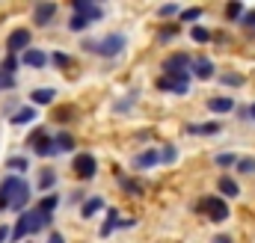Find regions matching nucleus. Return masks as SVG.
<instances>
[{"instance_id":"1a4fd4ad","label":"nucleus","mask_w":255,"mask_h":243,"mask_svg":"<svg viewBox=\"0 0 255 243\" xmlns=\"http://www.w3.org/2000/svg\"><path fill=\"white\" fill-rule=\"evenodd\" d=\"M74 172H77L80 178H95V172H98L95 157H92V154H77V157H74Z\"/></svg>"},{"instance_id":"4be33fe9","label":"nucleus","mask_w":255,"mask_h":243,"mask_svg":"<svg viewBox=\"0 0 255 243\" xmlns=\"http://www.w3.org/2000/svg\"><path fill=\"white\" fill-rule=\"evenodd\" d=\"M220 193L229 196V199H235V196H241V187L232 181V178H220Z\"/></svg>"},{"instance_id":"39448f33","label":"nucleus","mask_w":255,"mask_h":243,"mask_svg":"<svg viewBox=\"0 0 255 243\" xmlns=\"http://www.w3.org/2000/svg\"><path fill=\"white\" fill-rule=\"evenodd\" d=\"M157 86L163 92H172V95H187V89H190V71H184V74H166V77L157 80Z\"/></svg>"},{"instance_id":"ea45409f","label":"nucleus","mask_w":255,"mask_h":243,"mask_svg":"<svg viewBox=\"0 0 255 243\" xmlns=\"http://www.w3.org/2000/svg\"><path fill=\"white\" fill-rule=\"evenodd\" d=\"M214 243H232V238H229V235H217V238H214Z\"/></svg>"},{"instance_id":"0eeeda50","label":"nucleus","mask_w":255,"mask_h":243,"mask_svg":"<svg viewBox=\"0 0 255 243\" xmlns=\"http://www.w3.org/2000/svg\"><path fill=\"white\" fill-rule=\"evenodd\" d=\"M71 9H74V15H80L83 21H98V18L104 15V9L95 6V3H89V0H74Z\"/></svg>"},{"instance_id":"72a5a7b5","label":"nucleus","mask_w":255,"mask_h":243,"mask_svg":"<svg viewBox=\"0 0 255 243\" xmlns=\"http://www.w3.org/2000/svg\"><path fill=\"white\" fill-rule=\"evenodd\" d=\"M9 169L24 172V169H27V160H24V157H12V160H9Z\"/></svg>"},{"instance_id":"b1692460","label":"nucleus","mask_w":255,"mask_h":243,"mask_svg":"<svg viewBox=\"0 0 255 243\" xmlns=\"http://www.w3.org/2000/svg\"><path fill=\"white\" fill-rule=\"evenodd\" d=\"M57 205H60V196H54V193H51V196H45V199H42V205H39V211L51 217V211H54Z\"/></svg>"},{"instance_id":"7ed1b4c3","label":"nucleus","mask_w":255,"mask_h":243,"mask_svg":"<svg viewBox=\"0 0 255 243\" xmlns=\"http://www.w3.org/2000/svg\"><path fill=\"white\" fill-rule=\"evenodd\" d=\"M196 211L199 214H208V220L211 223H223V220H229V205L223 202V196H205V199H199L196 202Z\"/></svg>"},{"instance_id":"2f4dec72","label":"nucleus","mask_w":255,"mask_h":243,"mask_svg":"<svg viewBox=\"0 0 255 243\" xmlns=\"http://www.w3.org/2000/svg\"><path fill=\"white\" fill-rule=\"evenodd\" d=\"M51 62H54V65H57V68H65V65H68V54H60V51H57V54H54V57H51Z\"/></svg>"},{"instance_id":"a19ab883","label":"nucleus","mask_w":255,"mask_h":243,"mask_svg":"<svg viewBox=\"0 0 255 243\" xmlns=\"http://www.w3.org/2000/svg\"><path fill=\"white\" fill-rule=\"evenodd\" d=\"M9 238V226H0V243Z\"/></svg>"},{"instance_id":"6e6552de","label":"nucleus","mask_w":255,"mask_h":243,"mask_svg":"<svg viewBox=\"0 0 255 243\" xmlns=\"http://www.w3.org/2000/svg\"><path fill=\"white\" fill-rule=\"evenodd\" d=\"M57 18V3H36L33 9V24L36 27H48Z\"/></svg>"},{"instance_id":"c9c22d12","label":"nucleus","mask_w":255,"mask_h":243,"mask_svg":"<svg viewBox=\"0 0 255 243\" xmlns=\"http://www.w3.org/2000/svg\"><path fill=\"white\" fill-rule=\"evenodd\" d=\"M241 24H247V27H253V30H255V9H250V12H244V15H241Z\"/></svg>"},{"instance_id":"c756f323","label":"nucleus","mask_w":255,"mask_h":243,"mask_svg":"<svg viewBox=\"0 0 255 243\" xmlns=\"http://www.w3.org/2000/svg\"><path fill=\"white\" fill-rule=\"evenodd\" d=\"M157 15H160V18H169V15H178V6H175V3H166V6H160V9H157Z\"/></svg>"},{"instance_id":"a878e982","label":"nucleus","mask_w":255,"mask_h":243,"mask_svg":"<svg viewBox=\"0 0 255 243\" xmlns=\"http://www.w3.org/2000/svg\"><path fill=\"white\" fill-rule=\"evenodd\" d=\"M89 27V21H83L80 15H71V21H68V30H74V33H80V30H86Z\"/></svg>"},{"instance_id":"e433bc0d","label":"nucleus","mask_w":255,"mask_h":243,"mask_svg":"<svg viewBox=\"0 0 255 243\" xmlns=\"http://www.w3.org/2000/svg\"><path fill=\"white\" fill-rule=\"evenodd\" d=\"M226 12H229V18H241V15H244V6H241V3H232Z\"/></svg>"},{"instance_id":"9b49d317","label":"nucleus","mask_w":255,"mask_h":243,"mask_svg":"<svg viewBox=\"0 0 255 243\" xmlns=\"http://www.w3.org/2000/svg\"><path fill=\"white\" fill-rule=\"evenodd\" d=\"M6 48H9V54L27 51V48H30V30H15V33H9V39H6Z\"/></svg>"},{"instance_id":"2eb2a0df","label":"nucleus","mask_w":255,"mask_h":243,"mask_svg":"<svg viewBox=\"0 0 255 243\" xmlns=\"http://www.w3.org/2000/svg\"><path fill=\"white\" fill-rule=\"evenodd\" d=\"M45 62H48V57H45L39 48H27V51H24V65H30V68H42Z\"/></svg>"},{"instance_id":"4c0bfd02","label":"nucleus","mask_w":255,"mask_h":243,"mask_svg":"<svg viewBox=\"0 0 255 243\" xmlns=\"http://www.w3.org/2000/svg\"><path fill=\"white\" fill-rule=\"evenodd\" d=\"M160 160H163V163H172V160H175V148H172V145H166V148H163V154H160Z\"/></svg>"},{"instance_id":"cd10ccee","label":"nucleus","mask_w":255,"mask_h":243,"mask_svg":"<svg viewBox=\"0 0 255 243\" xmlns=\"http://www.w3.org/2000/svg\"><path fill=\"white\" fill-rule=\"evenodd\" d=\"M196 18H202V6H193V9L181 12V21H196Z\"/></svg>"},{"instance_id":"20e7f679","label":"nucleus","mask_w":255,"mask_h":243,"mask_svg":"<svg viewBox=\"0 0 255 243\" xmlns=\"http://www.w3.org/2000/svg\"><path fill=\"white\" fill-rule=\"evenodd\" d=\"M125 45H128L125 36H122V33H113V36H104L101 42H89L86 48L95 51V54H101V57H119Z\"/></svg>"},{"instance_id":"423d86ee","label":"nucleus","mask_w":255,"mask_h":243,"mask_svg":"<svg viewBox=\"0 0 255 243\" xmlns=\"http://www.w3.org/2000/svg\"><path fill=\"white\" fill-rule=\"evenodd\" d=\"M27 145H30L39 157H51V154H57V151H54V136H48L42 127H39V130H33V133L27 136Z\"/></svg>"},{"instance_id":"f704fd0d","label":"nucleus","mask_w":255,"mask_h":243,"mask_svg":"<svg viewBox=\"0 0 255 243\" xmlns=\"http://www.w3.org/2000/svg\"><path fill=\"white\" fill-rule=\"evenodd\" d=\"M214 160H217V163H220V166H232V163H235V160H238V157H235V154H217V157H214Z\"/></svg>"},{"instance_id":"79ce46f5","label":"nucleus","mask_w":255,"mask_h":243,"mask_svg":"<svg viewBox=\"0 0 255 243\" xmlns=\"http://www.w3.org/2000/svg\"><path fill=\"white\" fill-rule=\"evenodd\" d=\"M247 116H250V119L255 122V104H253V107H250V110H247Z\"/></svg>"},{"instance_id":"f3484780","label":"nucleus","mask_w":255,"mask_h":243,"mask_svg":"<svg viewBox=\"0 0 255 243\" xmlns=\"http://www.w3.org/2000/svg\"><path fill=\"white\" fill-rule=\"evenodd\" d=\"M101 208H104V199L92 196V199H86V202H83V208H80V217H83V220H89V217H95Z\"/></svg>"},{"instance_id":"f03ea898","label":"nucleus","mask_w":255,"mask_h":243,"mask_svg":"<svg viewBox=\"0 0 255 243\" xmlns=\"http://www.w3.org/2000/svg\"><path fill=\"white\" fill-rule=\"evenodd\" d=\"M48 226H51V217L42 214L39 208H36V211H21L15 229L9 232V241H24V238L36 235V232H42V229H48Z\"/></svg>"},{"instance_id":"58836bf2","label":"nucleus","mask_w":255,"mask_h":243,"mask_svg":"<svg viewBox=\"0 0 255 243\" xmlns=\"http://www.w3.org/2000/svg\"><path fill=\"white\" fill-rule=\"evenodd\" d=\"M48 243H65V238H63V235H60V232H54V235L48 238Z\"/></svg>"},{"instance_id":"412c9836","label":"nucleus","mask_w":255,"mask_h":243,"mask_svg":"<svg viewBox=\"0 0 255 243\" xmlns=\"http://www.w3.org/2000/svg\"><path fill=\"white\" fill-rule=\"evenodd\" d=\"M54 184H57V172H54L51 166H45L42 175H39V190H51Z\"/></svg>"},{"instance_id":"c85d7f7f","label":"nucleus","mask_w":255,"mask_h":243,"mask_svg":"<svg viewBox=\"0 0 255 243\" xmlns=\"http://www.w3.org/2000/svg\"><path fill=\"white\" fill-rule=\"evenodd\" d=\"M18 68V62H15V57L12 54H6V60H3V65H0V71H6V74H12Z\"/></svg>"},{"instance_id":"ddd939ff","label":"nucleus","mask_w":255,"mask_h":243,"mask_svg":"<svg viewBox=\"0 0 255 243\" xmlns=\"http://www.w3.org/2000/svg\"><path fill=\"white\" fill-rule=\"evenodd\" d=\"M160 163V154L154 151V148H145V151H139L136 157H133V166L136 169H151V166H157Z\"/></svg>"},{"instance_id":"bb28decb","label":"nucleus","mask_w":255,"mask_h":243,"mask_svg":"<svg viewBox=\"0 0 255 243\" xmlns=\"http://www.w3.org/2000/svg\"><path fill=\"white\" fill-rule=\"evenodd\" d=\"M190 36H193V42H208V39H211V33H208L205 27H193Z\"/></svg>"},{"instance_id":"473e14b6","label":"nucleus","mask_w":255,"mask_h":243,"mask_svg":"<svg viewBox=\"0 0 255 243\" xmlns=\"http://www.w3.org/2000/svg\"><path fill=\"white\" fill-rule=\"evenodd\" d=\"M223 83H226V86H241L244 77H241V74H223Z\"/></svg>"},{"instance_id":"393cba45","label":"nucleus","mask_w":255,"mask_h":243,"mask_svg":"<svg viewBox=\"0 0 255 243\" xmlns=\"http://www.w3.org/2000/svg\"><path fill=\"white\" fill-rule=\"evenodd\" d=\"M238 172H255V157H238Z\"/></svg>"},{"instance_id":"f8f14e48","label":"nucleus","mask_w":255,"mask_h":243,"mask_svg":"<svg viewBox=\"0 0 255 243\" xmlns=\"http://www.w3.org/2000/svg\"><path fill=\"white\" fill-rule=\"evenodd\" d=\"M190 71H193V77H199V80H211L214 77V62L208 60V57L190 60Z\"/></svg>"},{"instance_id":"7c9ffc66","label":"nucleus","mask_w":255,"mask_h":243,"mask_svg":"<svg viewBox=\"0 0 255 243\" xmlns=\"http://www.w3.org/2000/svg\"><path fill=\"white\" fill-rule=\"evenodd\" d=\"M12 86H15V74L0 71V89H12Z\"/></svg>"},{"instance_id":"6ab92c4d","label":"nucleus","mask_w":255,"mask_h":243,"mask_svg":"<svg viewBox=\"0 0 255 243\" xmlns=\"http://www.w3.org/2000/svg\"><path fill=\"white\" fill-rule=\"evenodd\" d=\"M36 119V107H24V110H18V113H12V124H27V122Z\"/></svg>"},{"instance_id":"5701e85b","label":"nucleus","mask_w":255,"mask_h":243,"mask_svg":"<svg viewBox=\"0 0 255 243\" xmlns=\"http://www.w3.org/2000/svg\"><path fill=\"white\" fill-rule=\"evenodd\" d=\"M187 130H190V133H205V136H208V133H217V130H220V122H208V124H190Z\"/></svg>"},{"instance_id":"9d476101","label":"nucleus","mask_w":255,"mask_h":243,"mask_svg":"<svg viewBox=\"0 0 255 243\" xmlns=\"http://www.w3.org/2000/svg\"><path fill=\"white\" fill-rule=\"evenodd\" d=\"M163 71H166V74H184V71H190V57H187V54H172V57H166Z\"/></svg>"},{"instance_id":"f257e3e1","label":"nucleus","mask_w":255,"mask_h":243,"mask_svg":"<svg viewBox=\"0 0 255 243\" xmlns=\"http://www.w3.org/2000/svg\"><path fill=\"white\" fill-rule=\"evenodd\" d=\"M30 202V184L18 175H6L0 181V211H24Z\"/></svg>"},{"instance_id":"aec40b11","label":"nucleus","mask_w":255,"mask_h":243,"mask_svg":"<svg viewBox=\"0 0 255 243\" xmlns=\"http://www.w3.org/2000/svg\"><path fill=\"white\" fill-rule=\"evenodd\" d=\"M116 223H119V211L110 208V211H107V223L101 226V238H110V232L116 229Z\"/></svg>"},{"instance_id":"a211bd4d","label":"nucleus","mask_w":255,"mask_h":243,"mask_svg":"<svg viewBox=\"0 0 255 243\" xmlns=\"http://www.w3.org/2000/svg\"><path fill=\"white\" fill-rule=\"evenodd\" d=\"M74 148V136L71 133H57L54 136V151L60 154V151H71Z\"/></svg>"},{"instance_id":"dca6fc26","label":"nucleus","mask_w":255,"mask_h":243,"mask_svg":"<svg viewBox=\"0 0 255 243\" xmlns=\"http://www.w3.org/2000/svg\"><path fill=\"white\" fill-rule=\"evenodd\" d=\"M208 110H211V113H229V110H235V101H232L229 95L211 98V101H208Z\"/></svg>"},{"instance_id":"4468645a","label":"nucleus","mask_w":255,"mask_h":243,"mask_svg":"<svg viewBox=\"0 0 255 243\" xmlns=\"http://www.w3.org/2000/svg\"><path fill=\"white\" fill-rule=\"evenodd\" d=\"M54 95H57V89H48V86L33 89V92H30V107H33V104H39V107H42V104H51Z\"/></svg>"}]
</instances>
